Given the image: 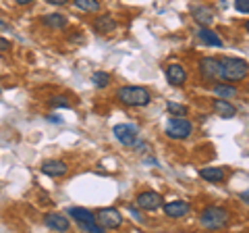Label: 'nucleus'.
<instances>
[{
    "label": "nucleus",
    "instance_id": "obj_1",
    "mask_svg": "<svg viewBox=\"0 0 249 233\" xmlns=\"http://www.w3.org/2000/svg\"><path fill=\"white\" fill-rule=\"evenodd\" d=\"M116 100L124 106L131 108H142L152 102V94L142 85H123V88L116 90Z\"/></svg>",
    "mask_w": 249,
    "mask_h": 233
},
{
    "label": "nucleus",
    "instance_id": "obj_2",
    "mask_svg": "<svg viewBox=\"0 0 249 233\" xmlns=\"http://www.w3.org/2000/svg\"><path fill=\"white\" fill-rule=\"evenodd\" d=\"M199 223H201V227L212 229V231L224 229L231 223V214H229V211H224V208H220V206H208V208L201 211Z\"/></svg>",
    "mask_w": 249,
    "mask_h": 233
},
{
    "label": "nucleus",
    "instance_id": "obj_3",
    "mask_svg": "<svg viewBox=\"0 0 249 233\" xmlns=\"http://www.w3.org/2000/svg\"><path fill=\"white\" fill-rule=\"evenodd\" d=\"M222 75L227 81H243L249 75V65L241 58L227 57L222 58Z\"/></svg>",
    "mask_w": 249,
    "mask_h": 233
},
{
    "label": "nucleus",
    "instance_id": "obj_4",
    "mask_svg": "<svg viewBox=\"0 0 249 233\" xmlns=\"http://www.w3.org/2000/svg\"><path fill=\"white\" fill-rule=\"evenodd\" d=\"M197 71H199V77H201L204 81H224V75H222V60H220V58H214V57H204V58H199Z\"/></svg>",
    "mask_w": 249,
    "mask_h": 233
},
{
    "label": "nucleus",
    "instance_id": "obj_5",
    "mask_svg": "<svg viewBox=\"0 0 249 233\" xmlns=\"http://www.w3.org/2000/svg\"><path fill=\"white\" fill-rule=\"evenodd\" d=\"M164 131L170 139H187L193 134V123L187 116H170Z\"/></svg>",
    "mask_w": 249,
    "mask_h": 233
},
{
    "label": "nucleus",
    "instance_id": "obj_6",
    "mask_svg": "<svg viewBox=\"0 0 249 233\" xmlns=\"http://www.w3.org/2000/svg\"><path fill=\"white\" fill-rule=\"evenodd\" d=\"M112 136L116 137L119 144L131 148V146H135V142H137L139 129H137V125H133V123H121V125H114Z\"/></svg>",
    "mask_w": 249,
    "mask_h": 233
},
{
    "label": "nucleus",
    "instance_id": "obj_7",
    "mask_svg": "<svg viewBox=\"0 0 249 233\" xmlns=\"http://www.w3.org/2000/svg\"><path fill=\"white\" fill-rule=\"evenodd\" d=\"M96 223L102 225L104 229H116L123 225V214L116 208H102L96 213Z\"/></svg>",
    "mask_w": 249,
    "mask_h": 233
},
{
    "label": "nucleus",
    "instance_id": "obj_8",
    "mask_svg": "<svg viewBox=\"0 0 249 233\" xmlns=\"http://www.w3.org/2000/svg\"><path fill=\"white\" fill-rule=\"evenodd\" d=\"M135 202H137V206L142 208V211H158V208L164 206V200H162V196L158 192H152V190L137 194Z\"/></svg>",
    "mask_w": 249,
    "mask_h": 233
},
{
    "label": "nucleus",
    "instance_id": "obj_9",
    "mask_svg": "<svg viewBox=\"0 0 249 233\" xmlns=\"http://www.w3.org/2000/svg\"><path fill=\"white\" fill-rule=\"evenodd\" d=\"M166 81L173 85V88H183L187 83V71L183 69V65L173 63L166 67Z\"/></svg>",
    "mask_w": 249,
    "mask_h": 233
},
{
    "label": "nucleus",
    "instance_id": "obj_10",
    "mask_svg": "<svg viewBox=\"0 0 249 233\" xmlns=\"http://www.w3.org/2000/svg\"><path fill=\"white\" fill-rule=\"evenodd\" d=\"M191 15H193V21L201 27H210L214 21V11L208 9L206 4H191Z\"/></svg>",
    "mask_w": 249,
    "mask_h": 233
},
{
    "label": "nucleus",
    "instance_id": "obj_11",
    "mask_svg": "<svg viewBox=\"0 0 249 233\" xmlns=\"http://www.w3.org/2000/svg\"><path fill=\"white\" fill-rule=\"evenodd\" d=\"M44 225L52 231H69L71 229V221H69L65 214H58V213H46Z\"/></svg>",
    "mask_w": 249,
    "mask_h": 233
},
{
    "label": "nucleus",
    "instance_id": "obj_12",
    "mask_svg": "<svg viewBox=\"0 0 249 233\" xmlns=\"http://www.w3.org/2000/svg\"><path fill=\"white\" fill-rule=\"evenodd\" d=\"M162 211H164L168 219H183V216L191 213V206L183 200H175V202H168V204L162 206Z\"/></svg>",
    "mask_w": 249,
    "mask_h": 233
},
{
    "label": "nucleus",
    "instance_id": "obj_13",
    "mask_svg": "<svg viewBox=\"0 0 249 233\" xmlns=\"http://www.w3.org/2000/svg\"><path fill=\"white\" fill-rule=\"evenodd\" d=\"M40 171L48 177H62V175H67L69 165L65 160H46V162H42Z\"/></svg>",
    "mask_w": 249,
    "mask_h": 233
},
{
    "label": "nucleus",
    "instance_id": "obj_14",
    "mask_svg": "<svg viewBox=\"0 0 249 233\" xmlns=\"http://www.w3.org/2000/svg\"><path fill=\"white\" fill-rule=\"evenodd\" d=\"M67 214H71V219L79 225V227H83V225H88V223H96V214H91V211H88V208H83V206H71L67 211Z\"/></svg>",
    "mask_w": 249,
    "mask_h": 233
},
{
    "label": "nucleus",
    "instance_id": "obj_15",
    "mask_svg": "<svg viewBox=\"0 0 249 233\" xmlns=\"http://www.w3.org/2000/svg\"><path fill=\"white\" fill-rule=\"evenodd\" d=\"M199 177L208 183H222L224 177H227V171L222 167H204L199 169Z\"/></svg>",
    "mask_w": 249,
    "mask_h": 233
},
{
    "label": "nucleus",
    "instance_id": "obj_16",
    "mask_svg": "<svg viewBox=\"0 0 249 233\" xmlns=\"http://www.w3.org/2000/svg\"><path fill=\"white\" fill-rule=\"evenodd\" d=\"M212 106H214V113L220 116V119H232V116L237 115L235 104L229 102V100H224V98H216Z\"/></svg>",
    "mask_w": 249,
    "mask_h": 233
},
{
    "label": "nucleus",
    "instance_id": "obj_17",
    "mask_svg": "<svg viewBox=\"0 0 249 233\" xmlns=\"http://www.w3.org/2000/svg\"><path fill=\"white\" fill-rule=\"evenodd\" d=\"M93 29L98 34H112L116 32V21L112 19V15H98L93 19Z\"/></svg>",
    "mask_w": 249,
    "mask_h": 233
},
{
    "label": "nucleus",
    "instance_id": "obj_18",
    "mask_svg": "<svg viewBox=\"0 0 249 233\" xmlns=\"http://www.w3.org/2000/svg\"><path fill=\"white\" fill-rule=\"evenodd\" d=\"M67 23H69L67 17L65 15H60V13H48V15H44L42 17V25L50 27V29H65Z\"/></svg>",
    "mask_w": 249,
    "mask_h": 233
},
{
    "label": "nucleus",
    "instance_id": "obj_19",
    "mask_svg": "<svg viewBox=\"0 0 249 233\" xmlns=\"http://www.w3.org/2000/svg\"><path fill=\"white\" fill-rule=\"evenodd\" d=\"M197 36H199V40L204 42V44H208V46H214V48H220V46H222L220 36H218L216 32H212L210 27H201V25H199Z\"/></svg>",
    "mask_w": 249,
    "mask_h": 233
},
{
    "label": "nucleus",
    "instance_id": "obj_20",
    "mask_svg": "<svg viewBox=\"0 0 249 233\" xmlns=\"http://www.w3.org/2000/svg\"><path fill=\"white\" fill-rule=\"evenodd\" d=\"M214 94H216L218 98L229 100V98H235V96H237V88H232V85H227V83H216V85H214Z\"/></svg>",
    "mask_w": 249,
    "mask_h": 233
},
{
    "label": "nucleus",
    "instance_id": "obj_21",
    "mask_svg": "<svg viewBox=\"0 0 249 233\" xmlns=\"http://www.w3.org/2000/svg\"><path fill=\"white\" fill-rule=\"evenodd\" d=\"M71 2L79 11H85V13H98L100 11V2H98V0H71Z\"/></svg>",
    "mask_w": 249,
    "mask_h": 233
},
{
    "label": "nucleus",
    "instance_id": "obj_22",
    "mask_svg": "<svg viewBox=\"0 0 249 233\" xmlns=\"http://www.w3.org/2000/svg\"><path fill=\"white\" fill-rule=\"evenodd\" d=\"M91 83L96 85V88H108V83H110V75H108L106 71H96L91 73Z\"/></svg>",
    "mask_w": 249,
    "mask_h": 233
},
{
    "label": "nucleus",
    "instance_id": "obj_23",
    "mask_svg": "<svg viewBox=\"0 0 249 233\" xmlns=\"http://www.w3.org/2000/svg\"><path fill=\"white\" fill-rule=\"evenodd\" d=\"M166 111H168V115H173V116H187L189 115L187 106L177 104V102H166Z\"/></svg>",
    "mask_w": 249,
    "mask_h": 233
},
{
    "label": "nucleus",
    "instance_id": "obj_24",
    "mask_svg": "<svg viewBox=\"0 0 249 233\" xmlns=\"http://www.w3.org/2000/svg\"><path fill=\"white\" fill-rule=\"evenodd\" d=\"M48 106L50 108H71V102L65 96H50L48 98Z\"/></svg>",
    "mask_w": 249,
    "mask_h": 233
},
{
    "label": "nucleus",
    "instance_id": "obj_25",
    "mask_svg": "<svg viewBox=\"0 0 249 233\" xmlns=\"http://www.w3.org/2000/svg\"><path fill=\"white\" fill-rule=\"evenodd\" d=\"M235 9L241 15H249V0H235Z\"/></svg>",
    "mask_w": 249,
    "mask_h": 233
},
{
    "label": "nucleus",
    "instance_id": "obj_26",
    "mask_svg": "<svg viewBox=\"0 0 249 233\" xmlns=\"http://www.w3.org/2000/svg\"><path fill=\"white\" fill-rule=\"evenodd\" d=\"M9 48H11V42L6 38H0V52H6Z\"/></svg>",
    "mask_w": 249,
    "mask_h": 233
},
{
    "label": "nucleus",
    "instance_id": "obj_27",
    "mask_svg": "<svg viewBox=\"0 0 249 233\" xmlns=\"http://www.w3.org/2000/svg\"><path fill=\"white\" fill-rule=\"evenodd\" d=\"M48 4H52V6H65V4H69L71 0H46Z\"/></svg>",
    "mask_w": 249,
    "mask_h": 233
},
{
    "label": "nucleus",
    "instance_id": "obj_28",
    "mask_svg": "<svg viewBox=\"0 0 249 233\" xmlns=\"http://www.w3.org/2000/svg\"><path fill=\"white\" fill-rule=\"evenodd\" d=\"M239 198H241V202H245V204H249V190L241 192V194H239Z\"/></svg>",
    "mask_w": 249,
    "mask_h": 233
},
{
    "label": "nucleus",
    "instance_id": "obj_29",
    "mask_svg": "<svg viewBox=\"0 0 249 233\" xmlns=\"http://www.w3.org/2000/svg\"><path fill=\"white\" fill-rule=\"evenodd\" d=\"M129 213H131V214H133V219H135V221H142V214H139V213L135 211V208H133V206H129Z\"/></svg>",
    "mask_w": 249,
    "mask_h": 233
},
{
    "label": "nucleus",
    "instance_id": "obj_30",
    "mask_svg": "<svg viewBox=\"0 0 249 233\" xmlns=\"http://www.w3.org/2000/svg\"><path fill=\"white\" fill-rule=\"evenodd\" d=\"M15 4H19V6H27V4H31V2H36V0H13Z\"/></svg>",
    "mask_w": 249,
    "mask_h": 233
},
{
    "label": "nucleus",
    "instance_id": "obj_31",
    "mask_svg": "<svg viewBox=\"0 0 249 233\" xmlns=\"http://www.w3.org/2000/svg\"><path fill=\"white\" fill-rule=\"evenodd\" d=\"M6 27H9V25H6L4 21H0V29H6Z\"/></svg>",
    "mask_w": 249,
    "mask_h": 233
},
{
    "label": "nucleus",
    "instance_id": "obj_32",
    "mask_svg": "<svg viewBox=\"0 0 249 233\" xmlns=\"http://www.w3.org/2000/svg\"><path fill=\"white\" fill-rule=\"evenodd\" d=\"M245 32L249 34V21H245Z\"/></svg>",
    "mask_w": 249,
    "mask_h": 233
},
{
    "label": "nucleus",
    "instance_id": "obj_33",
    "mask_svg": "<svg viewBox=\"0 0 249 233\" xmlns=\"http://www.w3.org/2000/svg\"><path fill=\"white\" fill-rule=\"evenodd\" d=\"M0 94H2V88H0Z\"/></svg>",
    "mask_w": 249,
    "mask_h": 233
},
{
    "label": "nucleus",
    "instance_id": "obj_34",
    "mask_svg": "<svg viewBox=\"0 0 249 233\" xmlns=\"http://www.w3.org/2000/svg\"><path fill=\"white\" fill-rule=\"evenodd\" d=\"M247 90H249V85H247Z\"/></svg>",
    "mask_w": 249,
    "mask_h": 233
}]
</instances>
